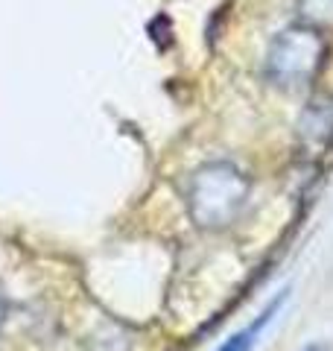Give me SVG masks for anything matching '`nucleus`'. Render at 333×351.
I'll return each instance as SVG.
<instances>
[{"label":"nucleus","mask_w":333,"mask_h":351,"mask_svg":"<svg viewBox=\"0 0 333 351\" xmlns=\"http://www.w3.org/2000/svg\"><path fill=\"white\" fill-rule=\"evenodd\" d=\"M251 182L234 161H208L193 170L184 191V205L193 226L202 232H225L246 211Z\"/></svg>","instance_id":"nucleus-1"},{"label":"nucleus","mask_w":333,"mask_h":351,"mask_svg":"<svg viewBox=\"0 0 333 351\" xmlns=\"http://www.w3.org/2000/svg\"><path fill=\"white\" fill-rule=\"evenodd\" d=\"M328 59L325 32L310 24H290L272 38L266 50V80L281 91H298L319 76Z\"/></svg>","instance_id":"nucleus-2"},{"label":"nucleus","mask_w":333,"mask_h":351,"mask_svg":"<svg viewBox=\"0 0 333 351\" xmlns=\"http://www.w3.org/2000/svg\"><path fill=\"white\" fill-rule=\"evenodd\" d=\"M286 293H290V290H281V293H278L275 299H272V302H269V304H266L263 311H260L258 319H254L251 325H246V328H240L237 334H231V337H228L225 343H222L217 351H251L254 346H258V339H260V334H263V328L269 325V322L275 319V313L284 307V302H286Z\"/></svg>","instance_id":"nucleus-3"},{"label":"nucleus","mask_w":333,"mask_h":351,"mask_svg":"<svg viewBox=\"0 0 333 351\" xmlns=\"http://www.w3.org/2000/svg\"><path fill=\"white\" fill-rule=\"evenodd\" d=\"M298 21L325 29L333 24V0H295Z\"/></svg>","instance_id":"nucleus-4"},{"label":"nucleus","mask_w":333,"mask_h":351,"mask_svg":"<svg viewBox=\"0 0 333 351\" xmlns=\"http://www.w3.org/2000/svg\"><path fill=\"white\" fill-rule=\"evenodd\" d=\"M6 316H9V302H6V295L0 293V328H3V322H6Z\"/></svg>","instance_id":"nucleus-5"},{"label":"nucleus","mask_w":333,"mask_h":351,"mask_svg":"<svg viewBox=\"0 0 333 351\" xmlns=\"http://www.w3.org/2000/svg\"><path fill=\"white\" fill-rule=\"evenodd\" d=\"M304 351H328V346H321V343H313V346H307Z\"/></svg>","instance_id":"nucleus-6"}]
</instances>
